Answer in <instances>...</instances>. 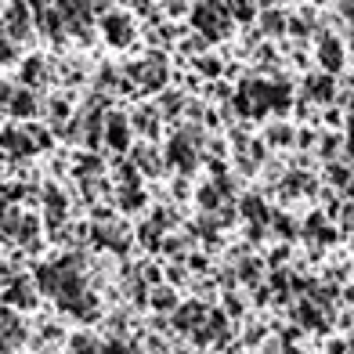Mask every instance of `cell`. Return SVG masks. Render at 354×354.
<instances>
[{
    "instance_id": "cell-2",
    "label": "cell",
    "mask_w": 354,
    "mask_h": 354,
    "mask_svg": "<svg viewBox=\"0 0 354 354\" xmlns=\"http://www.w3.org/2000/svg\"><path fill=\"white\" fill-rule=\"evenodd\" d=\"M0 214H4V203H0Z\"/></svg>"
},
{
    "instance_id": "cell-1",
    "label": "cell",
    "mask_w": 354,
    "mask_h": 354,
    "mask_svg": "<svg viewBox=\"0 0 354 354\" xmlns=\"http://www.w3.org/2000/svg\"><path fill=\"white\" fill-rule=\"evenodd\" d=\"M11 112H15V116H26V112H33V98H29V94H19V98H15V105H11Z\"/></svg>"
}]
</instances>
